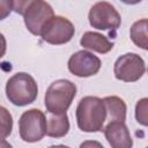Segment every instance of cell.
Here are the masks:
<instances>
[{"label": "cell", "instance_id": "cell-13", "mask_svg": "<svg viewBox=\"0 0 148 148\" xmlns=\"http://www.w3.org/2000/svg\"><path fill=\"white\" fill-rule=\"evenodd\" d=\"M103 103L106 110V118H109L110 121L112 120L125 121L127 106L123 98L118 96H106L103 98Z\"/></svg>", "mask_w": 148, "mask_h": 148}, {"label": "cell", "instance_id": "cell-20", "mask_svg": "<svg viewBox=\"0 0 148 148\" xmlns=\"http://www.w3.org/2000/svg\"><path fill=\"white\" fill-rule=\"evenodd\" d=\"M120 1L124 2V3H126V5H136V3L141 2L142 0H120Z\"/></svg>", "mask_w": 148, "mask_h": 148}, {"label": "cell", "instance_id": "cell-22", "mask_svg": "<svg viewBox=\"0 0 148 148\" xmlns=\"http://www.w3.org/2000/svg\"><path fill=\"white\" fill-rule=\"evenodd\" d=\"M87 145H97L98 147H103L101 143H96V142H86V143H82L81 147H84V146H87Z\"/></svg>", "mask_w": 148, "mask_h": 148}, {"label": "cell", "instance_id": "cell-15", "mask_svg": "<svg viewBox=\"0 0 148 148\" xmlns=\"http://www.w3.org/2000/svg\"><path fill=\"white\" fill-rule=\"evenodd\" d=\"M13 130V117L10 112L2 105H0V138H7Z\"/></svg>", "mask_w": 148, "mask_h": 148}, {"label": "cell", "instance_id": "cell-21", "mask_svg": "<svg viewBox=\"0 0 148 148\" xmlns=\"http://www.w3.org/2000/svg\"><path fill=\"white\" fill-rule=\"evenodd\" d=\"M1 146H3V147H10V145L8 142H6L3 138H0V147Z\"/></svg>", "mask_w": 148, "mask_h": 148}, {"label": "cell", "instance_id": "cell-4", "mask_svg": "<svg viewBox=\"0 0 148 148\" xmlns=\"http://www.w3.org/2000/svg\"><path fill=\"white\" fill-rule=\"evenodd\" d=\"M20 136L24 142H37L46 135V117L39 109L24 111L18 120Z\"/></svg>", "mask_w": 148, "mask_h": 148}, {"label": "cell", "instance_id": "cell-18", "mask_svg": "<svg viewBox=\"0 0 148 148\" xmlns=\"http://www.w3.org/2000/svg\"><path fill=\"white\" fill-rule=\"evenodd\" d=\"M12 10H13L12 0H0V21L9 16Z\"/></svg>", "mask_w": 148, "mask_h": 148}, {"label": "cell", "instance_id": "cell-17", "mask_svg": "<svg viewBox=\"0 0 148 148\" xmlns=\"http://www.w3.org/2000/svg\"><path fill=\"white\" fill-rule=\"evenodd\" d=\"M35 0H12V6H13V10L18 14V15H24V13L27 12V9L30 7V5L34 2Z\"/></svg>", "mask_w": 148, "mask_h": 148}, {"label": "cell", "instance_id": "cell-16", "mask_svg": "<svg viewBox=\"0 0 148 148\" xmlns=\"http://www.w3.org/2000/svg\"><path fill=\"white\" fill-rule=\"evenodd\" d=\"M135 119L142 126L148 125V98L143 97L138 101L135 105Z\"/></svg>", "mask_w": 148, "mask_h": 148}, {"label": "cell", "instance_id": "cell-6", "mask_svg": "<svg viewBox=\"0 0 148 148\" xmlns=\"http://www.w3.org/2000/svg\"><path fill=\"white\" fill-rule=\"evenodd\" d=\"M75 34L73 23L64 16H52L43 27L40 35L43 40L52 45H61L68 43Z\"/></svg>", "mask_w": 148, "mask_h": 148}, {"label": "cell", "instance_id": "cell-2", "mask_svg": "<svg viewBox=\"0 0 148 148\" xmlns=\"http://www.w3.org/2000/svg\"><path fill=\"white\" fill-rule=\"evenodd\" d=\"M38 87L35 79L24 72L10 76L6 83V96L16 106H25L36 101Z\"/></svg>", "mask_w": 148, "mask_h": 148}, {"label": "cell", "instance_id": "cell-12", "mask_svg": "<svg viewBox=\"0 0 148 148\" xmlns=\"http://www.w3.org/2000/svg\"><path fill=\"white\" fill-rule=\"evenodd\" d=\"M69 131V120L67 113H59L54 114L51 113V116L46 120V135L51 138H62L65 136Z\"/></svg>", "mask_w": 148, "mask_h": 148}, {"label": "cell", "instance_id": "cell-9", "mask_svg": "<svg viewBox=\"0 0 148 148\" xmlns=\"http://www.w3.org/2000/svg\"><path fill=\"white\" fill-rule=\"evenodd\" d=\"M54 16L53 8L44 0H35L23 15L27 29L35 36H39L45 23Z\"/></svg>", "mask_w": 148, "mask_h": 148}, {"label": "cell", "instance_id": "cell-14", "mask_svg": "<svg viewBox=\"0 0 148 148\" xmlns=\"http://www.w3.org/2000/svg\"><path fill=\"white\" fill-rule=\"evenodd\" d=\"M147 18L139 20L134 22L130 30V36L132 42L140 49L147 50L148 49V39H147Z\"/></svg>", "mask_w": 148, "mask_h": 148}, {"label": "cell", "instance_id": "cell-11", "mask_svg": "<svg viewBox=\"0 0 148 148\" xmlns=\"http://www.w3.org/2000/svg\"><path fill=\"white\" fill-rule=\"evenodd\" d=\"M80 44L83 49L91 50L102 54L110 52L113 47V43H111L106 36L95 31H86L80 39Z\"/></svg>", "mask_w": 148, "mask_h": 148}, {"label": "cell", "instance_id": "cell-8", "mask_svg": "<svg viewBox=\"0 0 148 148\" xmlns=\"http://www.w3.org/2000/svg\"><path fill=\"white\" fill-rule=\"evenodd\" d=\"M68 71L79 77H88L97 74L101 69V59L94 53L81 50L71 56L67 62Z\"/></svg>", "mask_w": 148, "mask_h": 148}, {"label": "cell", "instance_id": "cell-10", "mask_svg": "<svg viewBox=\"0 0 148 148\" xmlns=\"http://www.w3.org/2000/svg\"><path fill=\"white\" fill-rule=\"evenodd\" d=\"M104 135L113 148H131L133 146V140L125 121H110L104 128Z\"/></svg>", "mask_w": 148, "mask_h": 148}, {"label": "cell", "instance_id": "cell-1", "mask_svg": "<svg viewBox=\"0 0 148 148\" xmlns=\"http://www.w3.org/2000/svg\"><path fill=\"white\" fill-rule=\"evenodd\" d=\"M75 116L81 131L87 133L101 132L106 120V110L103 99L96 96L81 98L76 106Z\"/></svg>", "mask_w": 148, "mask_h": 148}, {"label": "cell", "instance_id": "cell-5", "mask_svg": "<svg viewBox=\"0 0 148 148\" xmlns=\"http://www.w3.org/2000/svg\"><path fill=\"white\" fill-rule=\"evenodd\" d=\"M89 24L97 30H117L121 24L118 10L108 1H98L89 10Z\"/></svg>", "mask_w": 148, "mask_h": 148}, {"label": "cell", "instance_id": "cell-3", "mask_svg": "<svg viewBox=\"0 0 148 148\" xmlns=\"http://www.w3.org/2000/svg\"><path fill=\"white\" fill-rule=\"evenodd\" d=\"M76 95V86L69 80L59 79L53 81L46 92L44 98V104L49 113H65L71 106L74 97Z\"/></svg>", "mask_w": 148, "mask_h": 148}, {"label": "cell", "instance_id": "cell-19", "mask_svg": "<svg viewBox=\"0 0 148 148\" xmlns=\"http://www.w3.org/2000/svg\"><path fill=\"white\" fill-rule=\"evenodd\" d=\"M6 50H7V42H6L5 36L0 32V59L5 56Z\"/></svg>", "mask_w": 148, "mask_h": 148}, {"label": "cell", "instance_id": "cell-7", "mask_svg": "<svg viewBox=\"0 0 148 148\" xmlns=\"http://www.w3.org/2000/svg\"><path fill=\"white\" fill-rule=\"evenodd\" d=\"M145 72V60L133 52L120 56L113 66L114 77L123 82H136L142 77Z\"/></svg>", "mask_w": 148, "mask_h": 148}]
</instances>
